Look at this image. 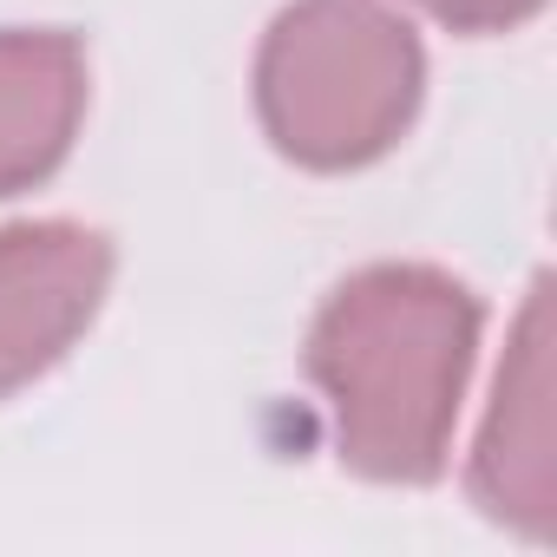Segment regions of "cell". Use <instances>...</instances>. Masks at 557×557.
Returning <instances> with one entry per match:
<instances>
[{"mask_svg": "<svg viewBox=\"0 0 557 557\" xmlns=\"http://www.w3.org/2000/svg\"><path fill=\"white\" fill-rule=\"evenodd\" d=\"M86 106L79 47L60 34H0V190L34 184Z\"/></svg>", "mask_w": 557, "mask_h": 557, "instance_id": "5", "label": "cell"}, {"mask_svg": "<svg viewBox=\"0 0 557 557\" xmlns=\"http://www.w3.org/2000/svg\"><path fill=\"white\" fill-rule=\"evenodd\" d=\"M550 296L537 289L518 315L511 355L498 368V400L479 433V498L518 531L544 537L557 524V453H550Z\"/></svg>", "mask_w": 557, "mask_h": 557, "instance_id": "4", "label": "cell"}, {"mask_svg": "<svg viewBox=\"0 0 557 557\" xmlns=\"http://www.w3.org/2000/svg\"><path fill=\"white\" fill-rule=\"evenodd\" d=\"M479 315L426 269H374L329 302L309 368L335 407L342 459L368 479H426L446 453Z\"/></svg>", "mask_w": 557, "mask_h": 557, "instance_id": "1", "label": "cell"}, {"mask_svg": "<svg viewBox=\"0 0 557 557\" xmlns=\"http://www.w3.org/2000/svg\"><path fill=\"white\" fill-rule=\"evenodd\" d=\"M106 296V243L73 223L0 236V394L40 374Z\"/></svg>", "mask_w": 557, "mask_h": 557, "instance_id": "3", "label": "cell"}, {"mask_svg": "<svg viewBox=\"0 0 557 557\" xmlns=\"http://www.w3.org/2000/svg\"><path fill=\"white\" fill-rule=\"evenodd\" d=\"M420 8H433L440 21H459V27H511L537 0H420Z\"/></svg>", "mask_w": 557, "mask_h": 557, "instance_id": "6", "label": "cell"}, {"mask_svg": "<svg viewBox=\"0 0 557 557\" xmlns=\"http://www.w3.org/2000/svg\"><path fill=\"white\" fill-rule=\"evenodd\" d=\"M420 47L368 0H302L262 47V112L302 164H361L413 112Z\"/></svg>", "mask_w": 557, "mask_h": 557, "instance_id": "2", "label": "cell"}]
</instances>
